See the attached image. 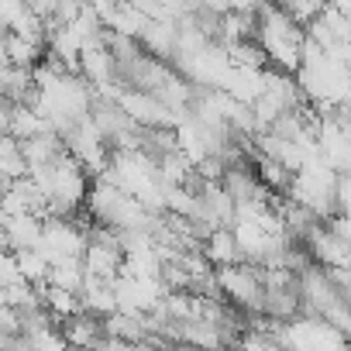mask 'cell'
Returning <instances> with one entry per match:
<instances>
[{
  "label": "cell",
  "mask_w": 351,
  "mask_h": 351,
  "mask_svg": "<svg viewBox=\"0 0 351 351\" xmlns=\"http://www.w3.org/2000/svg\"><path fill=\"white\" fill-rule=\"evenodd\" d=\"M258 49L265 52L269 66H276V73L289 76L303 69V45H306V32L282 11V8H262L258 11V32H255Z\"/></svg>",
  "instance_id": "obj_1"
},
{
  "label": "cell",
  "mask_w": 351,
  "mask_h": 351,
  "mask_svg": "<svg viewBox=\"0 0 351 351\" xmlns=\"http://www.w3.org/2000/svg\"><path fill=\"white\" fill-rule=\"evenodd\" d=\"M217 289L224 300L238 303L248 313H265V276L258 265H228L217 269Z\"/></svg>",
  "instance_id": "obj_2"
},
{
  "label": "cell",
  "mask_w": 351,
  "mask_h": 351,
  "mask_svg": "<svg viewBox=\"0 0 351 351\" xmlns=\"http://www.w3.org/2000/svg\"><path fill=\"white\" fill-rule=\"evenodd\" d=\"M42 231H45V221L35 217V214L4 217V241H8V252H14V255L35 252L42 245Z\"/></svg>",
  "instance_id": "obj_3"
},
{
  "label": "cell",
  "mask_w": 351,
  "mask_h": 351,
  "mask_svg": "<svg viewBox=\"0 0 351 351\" xmlns=\"http://www.w3.org/2000/svg\"><path fill=\"white\" fill-rule=\"evenodd\" d=\"M204 255L214 269H228V265H241V248L234 241V231L231 228H221L214 231L207 241H204Z\"/></svg>",
  "instance_id": "obj_4"
},
{
  "label": "cell",
  "mask_w": 351,
  "mask_h": 351,
  "mask_svg": "<svg viewBox=\"0 0 351 351\" xmlns=\"http://www.w3.org/2000/svg\"><path fill=\"white\" fill-rule=\"evenodd\" d=\"M165 351H200V348H193V344H183V341H180V344H176V341H172V344H169Z\"/></svg>",
  "instance_id": "obj_5"
}]
</instances>
